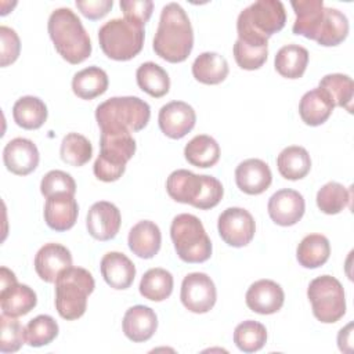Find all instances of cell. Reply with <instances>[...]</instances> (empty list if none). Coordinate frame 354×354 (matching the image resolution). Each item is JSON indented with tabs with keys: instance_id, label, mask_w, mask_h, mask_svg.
<instances>
[{
	"instance_id": "35",
	"label": "cell",
	"mask_w": 354,
	"mask_h": 354,
	"mask_svg": "<svg viewBox=\"0 0 354 354\" xmlns=\"http://www.w3.org/2000/svg\"><path fill=\"white\" fill-rule=\"evenodd\" d=\"M136 79L138 87L153 98H160L169 93L170 77L158 64L148 61L137 68Z\"/></svg>"
},
{
	"instance_id": "10",
	"label": "cell",
	"mask_w": 354,
	"mask_h": 354,
	"mask_svg": "<svg viewBox=\"0 0 354 354\" xmlns=\"http://www.w3.org/2000/svg\"><path fill=\"white\" fill-rule=\"evenodd\" d=\"M307 297L314 317L324 324L337 322L346 314L344 289L332 275L314 278L307 288Z\"/></svg>"
},
{
	"instance_id": "46",
	"label": "cell",
	"mask_w": 354,
	"mask_h": 354,
	"mask_svg": "<svg viewBox=\"0 0 354 354\" xmlns=\"http://www.w3.org/2000/svg\"><path fill=\"white\" fill-rule=\"evenodd\" d=\"M120 8L126 19L144 26L153 11V1L151 0H120Z\"/></svg>"
},
{
	"instance_id": "30",
	"label": "cell",
	"mask_w": 354,
	"mask_h": 354,
	"mask_svg": "<svg viewBox=\"0 0 354 354\" xmlns=\"http://www.w3.org/2000/svg\"><path fill=\"white\" fill-rule=\"evenodd\" d=\"M108 83L106 72L93 65L73 75L72 91L82 100H93L106 91Z\"/></svg>"
},
{
	"instance_id": "5",
	"label": "cell",
	"mask_w": 354,
	"mask_h": 354,
	"mask_svg": "<svg viewBox=\"0 0 354 354\" xmlns=\"http://www.w3.org/2000/svg\"><path fill=\"white\" fill-rule=\"evenodd\" d=\"M151 118L148 102L138 97H112L95 108L101 131H140Z\"/></svg>"
},
{
	"instance_id": "19",
	"label": "cell",
	"mask_w": 354,
	"mask_h": 354,
	"mask_svg": "<svg viewBox=\"0 0 354 354\" xmlns=\"http://www.w3.org/2000/svg\"><path fill=\"white\" fill-rule=\"evenodd\" d=\"M235 183L242 192L248 195H259L267 191L271 185L272 173L264 160L250 158L236 166Z\"/></svg>"
},
{
	"instance_id": "31",
	"label": "cell",
	"mask_w": 354,
	"mask_h": 354,
	"mask_svg": "<svg viewBox=\"0 0 354 354\" xmlns=\"http://www.w3.org/2000/svg\"><path fill=\"white\" fill-rule=\"evenodd\" d=\"M279 174L286 180H300L306 177L311 169V159L306 148L290 145L283 148L277 158Z\"/></svg>"
},
{
	"instance_id": "18",
	"label": "cell",
	"mask_w": 354,
	"mask_h": 354,
	"mask_svg": "<svg viewBox=\"0 0 354 354\" xmlns=\"http://www.w3.org/2000/svg\"><path fill=\"white\" fill-rule=\"evenodd\" d=\"M35 271L44 282H55L58 275L72 267V254L61 243H46L35 256Z\"/></svg>"
},
{
	"instance_id": "15",
	"label": "cell",
	"mask_w": 354,
	"mask_h": 354,
	"mask_svg": "<svg viewBox=\"0 0 354 354\" xmlns=\"http://www.w3.org/2000/svg\"><path fill=\"white\" fill-rule=\"evenodd\" d=\"M122 223L120 210L108 201L91 205L86 218L88 234L97 241H109L116 236Z\"/></svg>"
},
{
	"instance_id": "2",
	"label": "cell",
	"mask_w": 354,
	"mask_h": 354,
	"mask_svg": "<svg viewBox=\"0 0 354 354\" xmlns=\"http://www.w3.org/2000/svg\"><path fill=\"white\" fill-rule=\"evenodd\" d=\"M50 39L57 53L69 64L76 65L91 55V40L80 18L66 7L54 10L47 24Z\"/></svg>"
},
{
	"instance_id": "28",
	"label": "cell",
	"mask_w": 354,
	"mask_h": 354,
	"mask_svg": "<svg viewBox=\"0 0 354 354\" xmlns=\"http://www.w3.org/2000/svg\"><path fill=\"white\" fill-rule=\"evenodd\" d=\"M47 106L43 100L33 95L18 98L12 106L14 122L26 130H36L47 120Z\"/></svg>"
},
{
	"instance_id": "47",
	"label": "cell",
	"mask_w": 354,
	"mask_h": 354,
	"mask_svg": "<svg viewBox=\"0 0 354 354\" xmlns=\"http://www.w3.org/2000/svg\"><path fill=\"white\" fill-rule=\"evenodd\" d=\"M76 7L88 19H100L105 17L113 7L112 0H76Z\"/></svg>"
},
{
	"instance_id": "7",
	"label": "cell",
	"mask_w": 354,
	"mask_h": 354,
	"mask_svg": "<svg viewBox=\"0 0 354 354\" xmlns=\"http://www.w3.org/2000/svg\"><path fill=\"white\" fill-rule=\"evenodd\" d=\"M136 148V140L130 131H101L100 153L93 166L94 176L104 183L119 180Z\"/></svg>"
},
{
	"instance_id": "29",
	"label": "cell",
	"mask_w": 354,
	"mask_h": 354,
	"mask_svg": "<svg viewBox=\"0 0 354 354\" xmlns=\"http://www.w3.org/2000/svg\"><path fill=\"white\" fill-rule=\"evenodd\" d=\"M330 254V245L322 234L306 235L296 249V259L304 268H318L324 266Z\"/></svg>"
},
{
	"instance_id": "14",
	"label": "cell",
	"mask_w": 354,
	"mask_h": 354,
	"mask_svg": "<svg viewBox=\"0 0 354 354\" xmlns=\"http://www.w3.org/2000/svg\"><path fill=\"white\" fill-rule=\"evenodd\" d=\"M267 210L275 224L282 227L295 225L304 214V198L295 189L283 188L271 195Z\"/></svg>"
},
{
	"instance_id": "22",
	"label": "cell",
	"mask_w": 354,
	"mask_h": 354,
	"mask_svg": "<svg viewBox=\"0 0 354 354\" xmlns=\"http://www.w3.org/2000/svg\"><path fill=\"white\" fill-rule=\"evenodd\" d=\"M100 270L104 281L118 290L130 288L136 277V266L120 252L105 253L101 259Z\"/></svg>"
},
{
	"instance_id": "12",
	"label": "cell",
	"mask_w": 354,
	"mask_h": 354,
	"mask_svg": "<svg viewBox=\"0 0 354 354\" xmlns=\"http://www.w3.org/2000/svg\"><path fill=\"white\" fill-rule=\"evenodd\" d=\"M217 230L227 245L232 248H242L253 239L256 223L246 209L228 207L218 216Z\"/></svg>"
},
{
	"instance_id": "24",
	"label": "cell",
	"mask_w": 354,
	"mask_h": 354,
	"mask_svg": "<svg viewBox=\"0 0 354 354\" xmlns=\"http://www.w3.org/2000/svg\"><path fill=\"white\" fill-rule=\"evenodd\" d=\"M37 304V296L32 288L17 281L0 286V306L4 314L11 317L26 315Z\"/></svg>"
},
{
	"instance_id": "25",
	"label": "cell",
	"mask_w": 354,
	"mask_h": 354,
	"mask_svg": "<svg viewBox=\"0 0 354 354\" xmlns=\"http://www.w3.org/2000/svg\"><path fill=\"white\" fill-rule=\"evenodd\" d=\"M129 249L141 259H152L160 249L162 234L151 220L138 221L129 232Z\"/></svg>"
},
{
	"instance_id": "8",
	"label": "cell",
	"mask_w": 354,
	"mask_h": 354,
	"mask_svg": "<svg viewBox=\"0 0 354 354\" xmlns=\"http://www.w3.org/2000/svg\"><path fill=\"white\" fill-rule=\"evenodd\" d=\"M144 26L126 18H113L98 29V41L104 54L115 61L134 58L144 46Z\"/></svg>"
},
{
	"instance_id": "27",
	"label": "cell",
	"mask_w": 354,
	"mask_h": 354,
	"mask_svg": "<svg viewBox=\"0 0 354 354\" xmlns=\"http://www.w3.org/2000/svg\"><path fill=\"white\" fill-rule=\"evenodd\" d=\"M227 59L214 51L199 54L192 64L194 77L203 84H218L228 76Z\"/></svg>"
},
{
	"instance_id": "45",
	"label": "cell",
	"mask_w": 354,
	"mask_h": 354,
	"mask_svg": "<svg viewBox=\"0 0 354 354\" xmlns=\"http://www.w3.org/2000/svg\"><path fill=\"white\" fill-rule=\"evenodd\" d=\"M0 50H1V61L0 65L8 66L10 64L15 62L17 58L19 57V51H21V40L17 35V32L12 28L0 26Z\"/></svg>"
},
{
	"instance_id": "39",
	"label": "cell",
	"mask_w": 354,
	"mask_h": 354,
	"mask_svg": "<svg viewBox=\"0 0 354 354\" xmlns=\"http://www.w3.org/2000/svg\"><path fill=\"white\" fill-rule=\"evenodd\" d=\"M93 155L91 142L79 133H68L59 147L61 159L73 167H80L86 165Z\"/></svg>"
},
{
	"instance_id": "13",
	"label": "cell",
	"mask_w": 354,
	"mask_h": 354,
	"mask_svg": "<svg viewBox=\"0 0 354 354\" xmlns=\"http://www.w3.org/2000/svg\"><path fill=\"white\" fill-rule=\"evenodd\" d=\"M196 113L194 108L184 101H171L163 105L158 115L159 129L165 136L180 140L195 126Z\"/></svg>"
},
{
	"instance_id": "3",
	"label": "cell",
	"mask_w": 354,
	"mask_h": 354,
	"mask_svg": "<svg viewBox=\"0 0 354 354\" xmlns=\"http://www.w3.org/2000/svg\"><path fill=\"white\" fill-rule=\"evenodd\" d=\"M286 22L285 7L279 0H257L243 8L236 19L238 39L257 46H268V39Z\"/></svg>"
},
{
	"instance_id": "9",
	"label": "cell",
	"mask_w": 354,
	"mask_h": 354,
	"mask_svg": "<svg viewBox=\"0 0 354 354\" xmlns=\"http://www.w3.org/2000/svg\"><path fill=\"white\" fill-rule=\"evenodd\" d=\"M170 236L177 256L185 263H203L212 256V242L202 221L188 213L176 216L170 225Z\"/></svg>"
},
{
	"instance_id": "34",
	"label": "cell",
	"mask_w": 354,
	"mask_h": 354,
	"mask_svg": "<svg viewBox=\"0 0 354 354\" xmlns=\"http://www.w3.org/2000/svg\"><path fill=\"white\" fill-rule=\"evenodd\" d=\"M187 162L196 167H212L220 159V145L217 141L206 134L195 136L184 148Z\"/></svg>"
},
{
	"instance_id": "26",
	"label": "cell",
	"mask_w": 354,
	"mask_h": 354,
	"mask_svg": "<svg viewBox=\"0 0 354 354\" xmlns=\"http://www.w3.org/2000/svg\"><path fill=\"white\" fill-rule=\"evenodd\" d=\"M333 108L335 104L328 93L319 87H315L304 93L301 97L299 104V115L306 124L319 126L329 119Z\"/></svg>"
},
{
	"instance_id": "6",
	"label": "cell",
	"mask_w": 354,
	"mask_h": 354,
	"mask_svg": "<svg viewBox=\"0 0 354 354\" xmlns=\"http://www.w3.org/2000/svg\"><path fill=\"white\" fill-rule=\"evenodd\" d=\"M95 288L91 272L82 267H69L55 279V308L61 318L75 321L87 308V297Z\"/></svg>"
},
{
	"instance_id": "4",
	"label": "cell",
	"mask_w": 354,
	"mask_h": 354,
	"mask_svg": "<svg viewBox=\"0 0 354 354\" xmlns=\"http://www.w3.org/2000/svg\"><path fill=\"white\" fill-rule=\"evenodd\" d=\"M166 191L176 202L187 203L201 210L217 206L224 195V188L216 177L195 174L185 169L170 173L166 180Z\"/></svg>"
},
{
	"instance_id": "37",
	"label": "cell",
	"mask_w": 354,
	"mask_h": 354,
	"mask_svg": "<svg viewBox=\"0 0 354 354\" xmlns=\"http://www.w3.org/2000/svg\"><path fill=\"white\" fill-rule=\"evenodd\" d=\"M173 292V275L165 268L148 270L140 281V293L152 301H163Z\"/></svg>"
},
{
	"instance_id": "21",
	"label": "cell",
	"mask_w": 354,
	"mask_h": 354,
	"mask_svg": "<svg viewBox=\"0 0 354 354\" xmlns=\"http://www.w3.org/2000/svg\"><path fill=\"white\" fill-rule=\"evenodd\" d=\"M123 332L134 343L149 340L158 328V317L151 307L137 304L130 307L123 317Z\"/></svg>"
},
{
	"instance_id": "20",
	"label": "cell",
	"mask_w": 354,
	"mask_h": 354,
	"mask_svg": "<svg viewBox=\"0 0 354 354\" xmlns=\"http://www.w3.org/2000/svg\"><path fill=\"white\" fill-rule=\"evenodd\" d=\"M79 214V206L75 195L57 194L47 198L44 205V221L54 231L71 230Z\"/></svg>"
},
{
	"instance_id": "43",
	"label": "cell",
	"mask_w": 354,
	"mask_h": 354,
	"mask_svg": "<svg viewBox=\"0 0 354 354\" xmlns=\"http://www.w3.org/2000/svg\"><path fill=\"white\" fill-rule=\"evenodd\" d=\"M234 58L239 68L254 71L264 65L268 57V46H257L236 39L234 44Z\"/></svg>"
},
{
	"instance_id": "36",
	"label": "cell",
	"mask_w": 354,
	"mask_h": 354,
	"mask_svg": "<svg viewBox=\"0 0 354 354\" xmlns=\"http://www.w3.org/2000/svg\"><path fill=\"white\" fill-rule=\"evenodd\" d=\"M319 88L325 90L332 98L335 106L344 108L347 112H353V95L354 83L348 75L329 73L325 75L318 84Z\"/></svg>"
},
{
	"instance_id": "41",
	"label": "cell",
	"mask_w": 354,
	"mask_h": 354,
	"mask_svg": "<svg viewBox=\"0 0 354 354\" xmlns=\"http://www.w3.org/2000/svg\"><path fill=\"white\" fill-rule=\"evenodd\" d=\"M58 324L51 315H37L25 326L26 343L30 347L47 346L58 336Z\"/></svg>"
},
{
	"instance_id": "33",
	"label": "cell",
	"mask_w": 354,
	"mask_h": 354,
	"mask_svg": "<svg viewBox=\"0 0 354 354\" xmlns=\"http://www.w3.org/2000/svg\"><path fill=\"white\" fill-rule=\"evenodd\" d=\"M348 35V19L337 8L325 7L324 19L318 29L315 41L324 47L340 44Z\"/></svg>"
},
{
	"instance_id": "32",
	"label": "cell",
	"mask_w": 354,
	"mask_h": 354,
	"mask_svg": "<svg viewBox=\"0 0 354 354\" xmlns=\"http://www.w3.org/2000/svg\"><path fill=\"white\" fill-rule=\"evenodd\" d=\"M308 64V51L299 44L281 47L274 59L275 71L286 79H299L306 72Z\"/></svg>"
},
{
	"instance_id": "48",
	"label": "cell",
	"mask_w": 354,
	"mask_h": 354,
	"mask_svg": "<svg viewBox=\"0 0 354 354\" xmlns=\"http://www.w3.org/2000/svg\"><path fill=\"white\" fill-rule=\"evenodd\" d=\"M351 329H353V324L350 322L346 328H342L339 335H337V344H339V348L340 351H344V353H350L351 351Z\"/></svg>"
},
{
	"instance_id": "17",
	"label": "cell",
	"mask_w": 354,
	"mask_h": 354,
	"mask_svg": "<svg viewBox=\"0 0 354 354\" xmlns=\"http://www.w3.org/2000/svg\"><path fill=\"white\" fill-rule=\"evenodd\" d=\"M246 306L261 315L279 311L285 301V293L279 283L271 279H259L246 290Z\"/></svg>"
},
{
	"instance_id": "11",
	"label": "cell",
	"mask_w": 354,
	"mask_h": 354,
	"mask_svg": "<svg viewBox=\"0 0 354 354\" xmlns=\"http://www.w3.org/2000/svg\"><path fill=\"white\" fill-rule=\"evenodd\" d=\"M180 299L183 306L195 314L210 311L217 299L213 279L205 272H191L184 277L181 283Z\"/></svg>"
},
{
	"instance_id": "16",
	"label": "cell",
	"mask_w": 354,
	"mask_h": 354,
	"mask_svg": "<svg viewBox=\"0 0 354 354\" xmlns=\"http://www.w3.org/2000/svg\"><path fill=\"white\" fill-rule=\"evenodd\" d=\"M39 151L33 141L17 137L10 140L3 149V162L8 171L17 176L32 173L39 165Z\"/></svg>"
},
{
	"instance_id": "44",
	"label": "cell",
	"mask_w": 354,
	"mask_h": 354,
	"mask_svg": "<svg viewBox=\"0 0 354 354\" xmlns=\"http://www.w3.org/2000/svg\"><path fill=\"white\" fill-rule=\"evenodd\" d=\"M40 192L47 199L57 194L75 195L76 183L73 177L62 170H50L44 174L40 183Z\"/></svg>"
},
{
	"instance_id": "40",
	"label": "cell",
	"mask_w": 354,
	"mask_h": 354,
	"mask_svg": "<svg viewBox=\"0 0 354 354\" xmlns=\"http://www.w3.org/2000/svg\"><path fill=\"white\" fill-rule=\"evenodd\" d=\"M266 342L267 329L257 321H243L234 330V343L243 353H256L264 347Z\"/></svg>"
},
{
	"instance_id": "42",
	"label": "cell",
	"mask_w": 354,
	"mask_h": 354,
	"mask_svg": "<svg viewBox=\"0 0 354 354\" xmlns=\"http://www.w3.org/2000/svg\"><path fill=\"white\" fill-rule=\"evenodd\" d=\"M26 342L25 328L17 319L7 314L0 315V351L15 353Z\"/></svg>"
},
{
	"instance_id": "23",
	"label": "cell",
	"mask_w": 354,
	"mask_h": 354,
	"mask_svg": "<svg viewBox=\"0 0 354 354\" xmlns=\"http://www.w3.org/2000/svg\"><path fill=\"white\" fill-rule=\"evenodd\" d=\"M296 19L292 26L295 35L315 40L318 29L324 19L325 6L322 0H293L290 1Z\"/></svg>"
},
{
	"instance_id": "38",
	"label": "cell",
	"mask_w": 354,
	"mask_h": 354,
	"mask_svg": "<svg viewBox=\"0 0 354 354\" xmlns=\"http://www.w3.org/2000/svg\"><path fill=\"white\" fill-rule=\"evenodd\" d=\"M317 206L325 214H337L351 202V189L343 184L329 181L317 192Z\"/></svg>"
},
{
	"instance_id": "1",
	"label": "cell",
	"mask_w": 354,
	"mask_h": 354,
	"mask_svg": "<svg viewBox=\"0 0 354 354\" xmlns=\"http://www.w3.org/2000/svg\"><path fill=\"white\" fill-rule=\"evenodd\" d=\"M152 47L156 55L171 64L183 62L189 57L194 30L187 12L178 3H169L162 8Z\"/></svg>"
}]
</instances>
